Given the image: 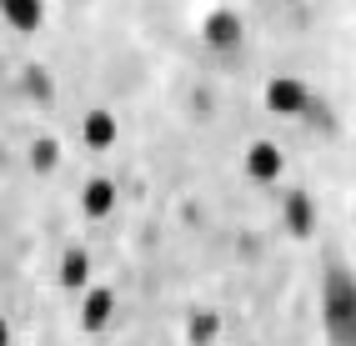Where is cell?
<instances>
[{
	"label": "cell",
	"mask_w": 356,
	"mask_h": 346,
	"mask_svg": "<svg viewBox=\"0 0 356 346\" xmlns=\"http://www.w3.org/2000/svg\"><path fill=\"white\" fill-rule=\"evenodd\" d=\"M81 135H86V146H90V151L115 146V115H111V110H90V115H86V126H81Z\"/></svg>",
	"instance_id": "9c48e42d"
},
{
	"label": "cell",
	"mask_w": 356,
	"mask_h": 346,
	"mask_svg": "<svg viewBox=\"0 0 356 346\" xmlns=\"http://www.w3.org/2000/svg\"><path fill=\"white\" fill-rule=\"evenodd\" d=\"M281 166H286V160H281V151H276L271 141H251V146H246V176H251V181L271 186V181L281 176Z\"/></svg>",
	"instance_id": "277c9868"
},
{
	"label": "cell",
	"mask_w": 356,
	"mask_h": 346,
	"mask_svg": "<svg viewBox=\"0 0 356 346\" xmlns=\"http://www.w3.org/2000/svg\"><path fill=\"white\" fill-rule=\"evenodd\" d=\"M26 90H31V96H40V101H51L56 85H51V76H45L40 65H31V71H26Z\"/></svg>",
	"instance_id": "4fadbf2b"
},
{
	"label": "cell",
	"mask_w": 356,
	"mask_h": 346,
	"mask_svg": "<svg viewBox=\"0 0 356 346\" xmlns=\"http://www.w3.org/2000/svg\"><path fill=\"white\" fill-rule=\"evenodd\" d=\"M186 336H191V346H211V341L221 336V316L211 311V306L191 311V321H186Z\"/></svg>",
	"instance_id": "30bf717a"
},
{
	"label": "cell",
	"mask_w": 356,
	"mask_h": 346,
	"mask_svg": "<svg viewBox=\"0 0 356 346\" xmlns=\"http://www.w3.org/2000/svg\"><path fill=\"white\" fill-rule=\"evenodd\" d=\"M0 15H6L15 31H26V35H31V31H40L45 6H40V0H0Z\"/></svg>",
	"instance_id": "ba28073f"
},
{
	"label": "cell",
	"mask_w": 356,
	"mask_h": 346,
	"mask_svg": "<svg viewBox=\"0 0 356 346\" xmlns=\"http://www.w3.org/2000/svg\"><path fill=\"white\" fill-rule=\"evenodd\" d=\"M326 327L337 336V346H351V331H356V286L346 271H331L326 281Z\"/></svg>",
	"instance_id": "6da1fadb"
},
{
	"label": "cell",
	"mask_w": 356,
	"mask_h": 346,
	"mask_svg": "<svg viewBox=\"0 0 356 346\" xmlns=\"http://www.w3.org/2000/svg\"><path fill=\"white\" fill-rule=\"evenodd\" d=\"M56 160H60V146L51 141V135H40V141L31 146V166L35 171H56Z\"/></svg>",
	"instance_id": "7c38bea8"
},
{
	"label": "cell",
	"mask_w": 356,
	"mask_h": 346,
	"mask_svg": "<svg viewBox=\"0 0 356 346\" xmlns=\"http://www.w3.org/2000/svg\"><path fill=\"white\" fill-rule=\"evenodd\" d=\"M0 346H10V321L0 316Z\"/></svg>",
	"instance_id": "5bb4252c"
},
{
	"label": "cell",
	"mask_w": 356,
	"mask_h": 346,
	"mask_svg": "<svg viewBox=\"0 0 356 346\" xmlns=\"http://www.w3.org/2000/svg\"><path fill=\"white\" fill-rule=\"evenodd\" d=\"M111 316H115V291H106V286L86 291V302H81V327H86V331H106Z\"/></svg>",
	"instance_id": "8992f818"
},
{
	"label": "cell",
	"mask_w": 356,
	"mask_h": 346,
	"mask_svg": "<svg viewBox=\"0 0 356 346\" xmlns=\"http://www.w3.org/2000/svg\"><path fill=\"white\" fill-rule=\"evenodd\" d=\"M281 216H286V231H291V236H312V231H316V206H312V196H306V191H286Z\"/></svg>",
	"instance_id": "5b68a950"
},
{
	"label": "cell",
	"mask_w": 356,
	"mask_h": 346,
	"mask_svg": "<svg viewBox=\"0 0 356 346\" xmlns=\"http://www.w3.org/2000/svg\"><path fill=\"white\" fill-rule=\"evenodd\" d=\"M201 35H206V45H216V51H231V45H241V15L236 10H211L201 20Z\"/></svg>",
	"instance_id": "3957f363"
},
{
	"label": "cell",
	"mask_w": 356,
	"mask_h": 346,
	"mask_svg": "<svg viewBox=\"0 0 356 346\" xmlns=\"http://www.w3.org/2000/svg\"><path fill=\"white\" fill-rule=\"evenodd\" d=\"M81 211H86L90 221L111 216V211H115V181H106V176L86 181V191H81Z\"/></svg>",
	"instance_id": "52a82bcc"
},
{
	"label": "cell",
	"mask_w": 356,
	"mask_h": 346,
	"mask_svg": "<svg viewBox=\"0 0 356 346\" xmlns=\"http://www.w3.org/2000/svg\"><path fill=\"white\" fill-rule=\"evenodd\" d=\"M266 106L276 115H301V110H312V90H306L301 81H291V76H276L266 85Z\"/></svg>",
	"instance_id": "7a4b0ae2"
},
{
	"label": "cell",
	"mask_w": 356,
	"mask_h": 346,
	"mask_svg": "<svg viewBox=\"0 0 356 346\" xmlns=\"http://www.w3.org/2000/svg\"><path fill=\"white\" fill-rule=\"evenodd\" d=\"M86 281H90V256H86L81 246H70L65 256H60V286L76 291V286H86Z\"/></svg>",
	"instance_id": "8fae6325"
}]
</instances>
